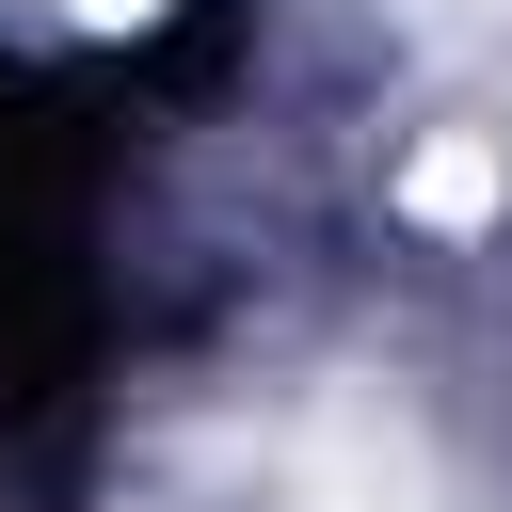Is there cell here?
I'll use <instances>...</instances> for the list:
<instances>
[{
    "label": "cell",
    "instance_id": "obj_1",
    "mask_svg": "<svg viewBox=\"0 0 512 512\" xmlns=\"http://www.w3.org/2000/svg\"><path fill=\"white\" fill-rule=\"evenodd\" d=\"M400 192H416L432 224H480V208H496V160H480V144H432V160H416Z\"/></svg>",
    "mask_w": 512,
    "mask_h": 512
},
{
    "label": "cell",
    "instance_id": "obj_2",
    "mask_svg": "<svg viewBox=\"0 0 512 512\" xmlns=\"http://www.w3.org/2000/svg\"><path fill=\"white\" fill-rule=\"evenodd\" d=\"M64 16H160V0H64Z\"/></svg>",
    "mask_w": 512,
    "mask_h": 512
}]
</instances>
